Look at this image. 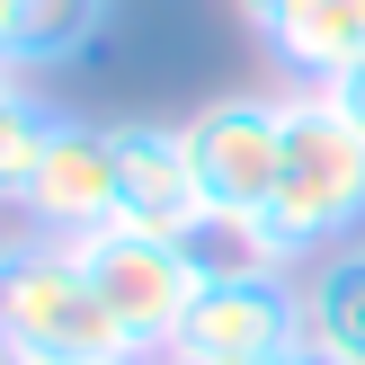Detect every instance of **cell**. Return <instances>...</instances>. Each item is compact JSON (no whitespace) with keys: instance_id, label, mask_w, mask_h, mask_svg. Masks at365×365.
<instances>
[{"instance_id":"cell-1","label":"cell","mask_w":365,"mask_h":365,"mask_svg":"<svg viewBox=\"0 0 365 365\" xmlns=\"http://www.w3.org/2000/svg\"><path fill=\"white\" fill-rule=\"evenodd\" d=\"M259 223L285 250V267L356 241V223H365V125L330 89H285V178H277Z\"/></svg>"},{"instance_id":"cell-2","label":"cell","mask_w":365,"mask_h":365,"mask_svg":"<svg viewBox=\"0 0 365 365\" xmlns=\"http://www.w3.org/2000/svg\"><path fill=\"white\" fill-rule=\"evenodd\" d=\"M0 356L18 365H143V348L116 330L71 241H9L0 259Z\"/></svg>"},{"instance_id":"cell-3","label":"cell","mask_w":365,"mask_h":365,"mask_svg":"<svg viewBox=\"0 0 365 365\" xmlns=\"http://www.w3.org/2000/svg\"><path fill=\"white\" fill-rule=\"evenodd\" d=\"M178 143H187L205 223H259L267 196H277V178H285V89L277 98L241 89V98L196 107V116L178 125Z\"/></svg>"},{"instance_id":"cell-4","label":"cell","mask_w":365,"mask_h":365,"mask_svg":"<svg viewBox=\"0 0 365 365\" xmlns=\"http://www.w3.org/2000/svg\"><path fill=\"white\" fill-rule=\"evenodd\" d=\"M71 250H81L98 303L116 312V330L134 339L143 356H170V348H178V321H187L196 285H205V267L187 259V241H160V232L107 223V232H89V241H71Z\"/></svg>"},{"instance_id":"cell-5","label":"cell","mask_w":365,"mask_h":365,"mask_svg":"<svg viewBox=\"0 0 365 365\" xmlns=\"http://www.w3.org/2000/svg\"><path fill=\"white\" fill-rule=\"evenodd\" d=\"M18 214H27L36 241H89L125 214V160H116V125L63 116L53 143L36 152L27 187H18Z\"/></svg>"},{"instance_id":"cell-6","label":"cell","mask_w":365,"mask_h":365,"mask_svg":"<svg viewBox=\"0 0 365 365\" xmlns=\"http://www.w3.org/2000/svg\"><path fill=\"white\" fill-rule=\"evenodd\" d=\"M285 348H303V285L294 277H205L170 356L223 365V356H285Z\"/></svg>"},{"instance_id":"cell-7","label":"cell","mask_w":365,"mask_h":365,"mask_svg":"<svg viewBox=\"0 0 365 365\" xmlns=\"http://www.w3.org/2000/svg\"><path fill=\"white\" fill-rule=\"evenodd\" d=\"M116 160H125V214L116 223L160 232V241H187L205 223V196H196L178 125H116Z\"/></svg>"},{"instance_id":"cell-8","label":"cell","mask_w":365,"mask_h":365,"mask_svg":"<svg viewBox=\"0 0 365 365\" xmlns=\"http://www.w3.org/2000/svg\"><path fill=\"white\" fill-rule=\"evenodd\" d=\"M303 348L365 365V241H339L321 259H303Z\"/></svg>"},{"instance_id":"cell-9","label":"cell","mask_w":365,"mask_h":365,"mask_svg":"<svg viewBox=\"0 0 365 365\" xmlns=\"http://www.w3.org/2000/svg\"><path fill=\"white\" fill-rule=\"evenodd\" d=\"M267 53L294 71V89H330L339 71L365 53V0H303L294 27H285Z\"/></svg>"},{"instance_id":"cell-10","label":"cell","mask_w":365,"mask_h":365,"mask_svg":"<svg viewBox=\"0 0 365 365\" xmlns=\"http://www.w3.org/2000/svg\"><path fill=\"white\" fill-rule=\"evenodd\" d=\"M107 9L116 0H18V27H9V71H53V63H81L98 45Z\"/></svg>"},{"instance_id":"cell-11","label":"cell","mask_w":365,"mask_h":365,"mask_svg":"<svg viewBox=\"0 0 365 365\" xmlns=\"http://www.w3.org/2000/svg\"><path fill=\"white\" fill-rule=\"evenodd\" d=\"M53 107L36 98V81L27 71H0V196L18 205V187H27V170H36V152L53 143Z\"/></svg>"},{"instance_id":"cell-12","label":"cell","mask_w":365,"mask_h":365,"mask_svg":"<svg viewBox=\"0 0 365 365\" xmlns=\"http://www.w3.org/2000/svg\"><path fill=\"white\" fill-rule=\"evenodd\" d=\"M294 9H303V0H241V18H250V36H259V45H277V36L294 27Z\"/></svg>"},{"instance_id":"cell-13","label":"cell","mask_w":365,"mask_h":365,"mask_svg":"<svg viewBox=\"0 0 365 365\" xmlns=\"http://www.w3.org/2000/svg\"><path fill=\"white\" fill-rule=\"evenodd\" d=\"M330 98H339V107H348V116L365 125V53H356V63H348V71L330 81Z\"/></svg>"},{"instance_id":"cell-14","label":"cell","mask_w":365,"mask_h":365,"mask_svg":"<svg viewBox=\"0 0 365 365\" xmlns=\"http://www.w3.org/2000/svg\"><path fill=\"white\" fill-rule=\"evenodd\" d=\"M160 365H196V356H160ZM223 365H303V348H285V356H223Z\"/></svg>"},{"instance_id":"cell-15","label":"cell","mask_w":365,"mask_h":365,"mask_svg":"<svg viewBox=\"0 0 365 365\" xmlns=\"http://www.w3.org/2000/svg\"><path fill=\"white\" fill-rule=\"evenodd\" d=\"M0 365H18V356H0Z\"/></svg>"},{"instance_id":"cell-16","label":"cell","mask_w":365,"mask_h":365,"mask_svg":"<svg viewBox=\"0 0 365 365\" xmlns=\"http://www.w3.org/2000/svg\"><path fill=\"white\" fill-rule=\"evenodd\" d=\"M143 365H160V356H143Z\"/></svg>"},{"instance_id":"cell-17","label":"cell","mask_w":365,"mask_h":365,"mask_svg":"<svg viewBox=\"0 0 365 365\" xmlns=\"http://www.w3.org/2000/svg\"><path fill=\"white\" fill-rule=\"evenodd\" d=\"M0 259H9V250H0Z\"/></svg>"}]
</instances>
